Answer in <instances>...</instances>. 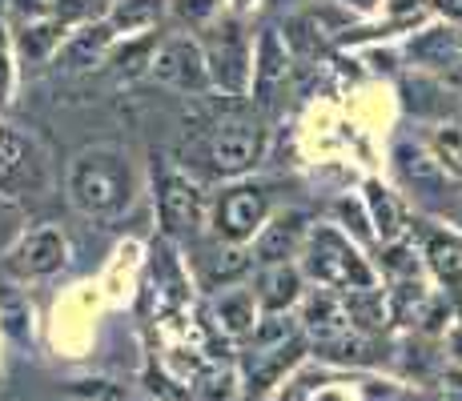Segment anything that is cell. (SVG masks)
I'll return each instance as SVG.
<instances>
[{"mask_svg":"<svg viewBox=\"0 0 462 401\" xmlns=\"http://www.w3.org/2000/svg\"><path fill=\"white\" fill-rule=\"evenodd\" d=\"M254 293H257V305H262L265 314H286V309L301 297V269L298 265H290V261L262 265Z\"/></svg>","mask_w":462,"mask_h":401,"instance_id":"obj_17","label":"cell"},{"mask_svg":"<svg viewBox=\"0 0 462 401\" xmlns=\"http://www.w3.org/2000/svg\"><path fill=\"white\" fill-rule=\"evenodd\" d=\"M44 153L32 137L16 132L13 124H0V197H24L44 189Z\"/></svg>","mask_w":462,"mask_h":401,"instance_id":"obj_8","label":"cell"},{"mask_svg":"<svg viewBox=\"0 0 462 401\" xmlns=\"http://www.w3.org/2000/svg\"><path fill=\"white\" fill-rule=\"evenodd\" d=\"M149 77H153L157 85L181 93V96H206L213 88L206 49H201V41L189 37V32H173V37H165L162 44H157Z\"/></svg>","mask_w":462,"mask_h":401,"instance_id":"obj_6","label":"cell"},{"mask_svg":"<svg viewBox=\"0 0 462 401\" xmlns=\"http://www.w3.org/2000/svg\"><path fill=\"white\" fill-rule=\"evenodd\" d=\"M301 353V337L294 342H282V345H254L250 358H245V373H250V389H270L278 381L282 369L298 361Z\"/></svg>","mask_w":462,"mask_h":401,"instance_id":"obj_21","label":"cell"},{"mask_svg":"<svg viewBox=\"0 0 462 401\" xmlns=\"http://www.w3.org/2000/svg\"><path fill=\"white\" fill-rule=\"evenodd\" d=\"M334 5L350 8V13H374V8L382 5V0H334Z\"/></svg>","mask_w":462,"mask_h":401,"instance_id":"obj_34","label":"cell"},{"mask_svg":"<svg viewBox=\"0 0 462 401\" xmlns=\"http://www.w3.org/2000/svg\"><path fill=\"white\" fill-rule=\"evenodd\" d=\"M60 5L65 0H21V13H29V21L32 16H57Z\"/></svg>","mask_w":462,"mask_h":401,"instance_id":"obj_32","label":"cell"},{"mask_svg":"<svg viewBox=\"0 0 462 401\" xmlns=\"http://www.w3.org/2000/svg\"><path fill=\"white\" fill-rule=\"evenodd\" d=\"M334 217H337V225L342 229H354V237H362V241H370L374 237V225H370V209H366V201H350V197H342L334 205Z\"/></svg>","mask_w":462,"mask_h":401,"instance_id":"obj_28","label":"cell"},{"mask_svg":"<svg viewBox=\"0 0 462 401\" xmlns=\"http://www.w3.org/2000/svg\"><path fill=\"white\" fill-rule=\"evenodd\" d=\"M301 273L314 278L326 289H374V269L370 261L354 249V241L337 225H310L306 249H301Z\"/></svg>","mask_w":462,"mask_h":401,"instance_id":"obj_3","label":"cell"},{"mask_svg":"<svg viewBox=\"0 0 462 401\" xmlns=\"http://www.w3.org/2000/svg\"><path fill=\"white\" fill-rule=\"evenodd\" d=\"M250 265H254V257L245 253L242 245L213 237L209 245L201 249V257H198V278H201V285H206L209 293H221V289H234V281L242 278Z\"/></svg>","mask_w":462,"mask_h":401,"instance_id":"obj_14","label":"cell"},{"mask_svg":"<svg viewBox=\"0 0 462 401\" xmlns=\"http://www.w3.org/2000/svg\"><path fill=\"white\" fill-rule=\"evenodd\" d=\"M346 309L358 329H382L386 325V301L378 289H350L346 293Z\"/></svg>","mask_w":462,"mask_h":401,"instance_id":"obj_25","label":"cell"},{"mask_svg":"<svg viewBox=\"0 0 462 401\" xmlns=\"http://www.w3.org/2000/svg\"><path fill=\"white\" fill-rule=\"evenodd\" d=\"M394 165H398V177L406 181V189H414V197L419 201H442V209H447L450 201V173L439 165V157L426 153L419 145H398L394 149Z\"/></svg>","mask_w":462,"mask_h":401,"instance_id":"obj_11","label":"cell"},{"mask_svg":"<svg viewBox=\"0 0 462 401\" xmlns=\"http://www.w3.org/2000/svg\"><path fill=\"white\" fill-rule=\"evenodd\" d=\"M173 8L189 24H209L213 13H217V0H173Z\"/></svg>","mask_w":462,"mask_h":401,"instance_id":"obj_30","label":"cell"},{"mask_svg":"<svg viewBox=\"0 0 462 401\" xmlns=\"http://www.w3.org/2000/svg\"><path fill=\"white\" fill-rule=\"evenodd\" d=\"M306 329L318 333V345L334 342V337H346L354 329L350 309H346V297H334L330 289H318L314 297L306 301Z\"/></svg>","mask_w":462,"mask_h":401,"instance_id":"obj_20","label":"cell"},{"mask_svg":"<svg viewBox=\"0 0 462 401\" xmlns=\"http://www.w3.org/2000/svg\"><path fill=\"white\" fill-rule=\"evenodd\" d=\"M0 317H5V329L16 337V342L29 337V305L16 297L13 285H0Z\"/></svg>","mask_w":462,"mask_h":401,"instance_id":"obj_27","label":"cell"},{"mask_svg":"<svg viewBox=\"0 0 462 401\" xmlns=\"http://www.w3.org/2000/svg\"><path fill=\"white\" fill-rule=\"evenodd\" d=\"M442 5V13H450L455 21H462V0H439Z\"/></svg>","mask_w":462,"mask_h":401,"instance_id":"obj_35","label":"cell"},{"mask_svg":"<svg viewBox=\"0 0 462 401\" xmlns=\"http://www.w3.org/2000/svg\"><path fill=\"white\" fill-rule=\"evenodd\" d=\"M169 5L173 0H109V24L121 32V37H137V32H149L165 21Z\"/></svg>","mask_w":462,"mask_h":401,"instance_id":"obj_22","label":"cell"},{"mask_svg":"<svg viewBox=\"0 0 462 401\" xmlns=\"http://www.w3.org/2000/svg\"><path fill=\"white\" fill-rule=\"evenodd\" d=\"M422 253L430 261L434 278L447 285L450 301L462 305V237L447 229H422Z\"/></svg>","mask_w":462,"mask_h":401,"instance_id":"obj_15","label":"cell"},{"mask_svg":"<svg viewBox=\"0 0 462 401\" xmlns=\"http://www.w3.org/2000/svg\"><path fill=\"white\" fill-rule=\"evenodd\" d=\"M430 149L450 177H462V124H442L430 137Z\"/></svg>","mask_w":462,"mask_h":401,"instance_id":"obj_26","label":"cell"},{"mask_svg":"<svg viewBox=\"0 0 462 401\" xmlns=\"http://www.w3.org/2000/svg\"><path fill=\"white\" fill-rule=\"evenodd\" d=\"M290 60H294V52H290V44H286V37H282V29H265L262 41H257V52H254V88H250V93H254L250 101L262 113H270L273 101L286 93Z\"/></svg>","mask_w":462,"mask_h":401,"instance_id":"obj_10","label":"cell"},{"mask_svg":"<svg viewBox=\"0 0 462 401\" xmlns=\"http://www.w3.org/2000/svg\"><path fill=\"white\" fill-rule=\"evenodd\" d=\"M213 314H217V321L226 325V333H250V329H257V293L221 289Z\"/></svg>","mask_w":462,"mask_h":401,"instance_id":"obj_23","label":"cell"},{"mask_svg":"<svg viewBox=\"0 0 462 401\" xmlns=\"http://www.w3.org/2000/svg\"><path fill=\"white\" fill-rule=\"evenodd\" d=\"M121 32L109 24V16H97V21H85L77 32H69V41L60 44L57 52V68H65V73H85V68L101 65L105 57L113 52V41H117Z\"/></svg>","mask_w":462,"mask_h":401,"instance_id":"obj_13","label":"cell"},{"mask_svg":"<svg viewBox=\"0 0 462 401\" xmlns=\"http://www.w3.org/2000/svg\"><path fill=\"white\" fill-rule=\"evenodd\" d=\"M157 41L153 32L149 37H125V44H121L117 52H113V65H117V73L125 77V80H133V77H149V65H153V52H157Z\"/></svg>","mask_w":462,"mask_h":401,"instance_id":"obj_24","label":"cell"},{"mask_svg":"<svg viewBox=\"0 0 462 401\" xmlns=\"http://www.w3.org/2000/svg\"><path fill=\"white\" fill-rule=\"evenodd\" d=\"M8 96H13V49H8V37L0 29V109L8 105Z\"/></svg>","mask_w":462,"mask_h":401,"instance_id":"obj_31","label":"cell"},{"mask_svg":"<svg viewBox=\"0 0 462 401\" xmlns=\"http://www.w3.org/2000/svg\"><path fill=\"white\" fill-rule=\"evenodd\" d=\"M69 261V241L57 225H37L29 229L13 249L5 253V269L21 281H32V278H49V273L65 269Z\"/></svg>","mask_w":462,"mask_h":401,"instance_id":"obj_9","label":"cell"},{"mask_svg":"<svg viewBox=\"0 0 462 401\" xmlns=\"http://www.w3.org/2000/svg\"><path fill=\"white\" fill-rule=\"evenodd\" d=\"M414 65L426 68H458L462 65V32L455 24H439V29H422L419 37L406 44Z\"/></svg>","mask_w":462,"mask_h":401,"instance_id":"obj_16","label":"cell"},{"mask_svg":"<svg viewBox=\"0 0 462 401\" xmlns=\"http://www.w3.org/2000/svg\"><path fill=\"white\" fill-rule=\"evenodd\" d=\"M206 65H209V80L221 96H250L254 88V44L250 32L237 16H221V21L206 24Z\"/></svg>","mask_w":462,"mask_h":401,"instance_id":"obj_4","label":"cell"},{"mask_svg":"<svg viewBox=\"0 0 462 401\" xmlns=\"http://www.w3.org/2000/svg\"><path fill=\"white\" fill-rule=\"evenodd\" d=\"M362 201H366V209H370L374 237L382 241V245H394V241L402 237V229H406V213H402V201H398V193H390L386 185L378 181V177H370Z\"/></svg>","mask_w":462,"mask_h":401,"instance_id":"obj_19","label":"cell"},{"mask_svg":"<svg viewBox=\"0 0 462 401\" xmlns=\"http://www.w3.org/2000/svg\"><path fill=\"white\" fill-rule=\"evenodd\" d=\"M273 217L270 189L257 181H229L226 189L213 193L209 201V229L213 237L245 245L265 229V221Z\"/></svg>","mask_w":462,"mask_h":401,"instance_id":"obj_5","label":"cell"},{"mask_svg":"<svg viewBox=\"0 0 462 401\" xmlns=\"http://www.w3.org/2000/svg\"><path fill=\"white\" fill-rule=\"evenodd\" d=\"M447 213H450V221H455V225H462V193H458V197L447 205Z\"/></svg>","mask_w":462,"mask_h":401,"instance_id":"obj_36","label":"cell"},{"mask_svg":"<svg viewBox=\"0 0 462 401\" xmlns=\"http://www.w3.org/2000/svg\"><path fill=\"white\" fill-rule=\"evenodd\" d=\"M265 5H270V8H294L298 0H265Z\"/></svg>","mask_w":462,"mask_h":401,"instance_id":"obj_37","label":"cell"},{"mask_svg":"<svg viewBox=\"0 0 462 401\" xmlns=\"http://www.w3.org/2000/svg\"><path fill=\"white\" fill-rule=\"evenodd\" d=\"M310 225H306V213L290 209V213H273L265 221V229L254 237V261L257 265H282L290 257H298L306 249Z\"/></svg>","mask_w":462,"mask_h":401,"instance_id":"obj_12","label":"cell"},{"mask_svg":"<svg viewBox=\"0 0 462 401\" xmlns=\"http://www.w3.org/2000/svg\"><path fill=\"white\" fill-rule=\"evenodd\" d=\"M185 137H189V153L181 165L193 169V177L242 181L265 157L270 129H265L262 109L250 105V96H221L185 117Z\"/></svg>","mask_w":462,"mask_h":401,"instance_id":"obj_1","label":"cell"},{"mask_svg":"<svg viewBox=\"0 0 462 401\" xmlns=\"http://www.w3.org/2000/svg\"><path fill=\"white\" fill-rule=\"evenodd\" d=\"M65 41H69V21H60V16H32L16 32V49H21L24 60H57Z\"/></svg>","mask_w":462,"mask_h":401,"instance_id":"obj_18","label":"cell"},{"mask_svg":"<svg viewBox=\"0 0 462 401\" xmlns=\"http://www.w3.org/2000/svg\"><path fill=\"white\" fill-rule=\"evenodd\" d=\"M442 389H447V397H458V401H462V373L450 369L447 378H442Z\"/></svg>","mask_w":462,"mask_h":401,"instance_id":"obj_33","label":"cell"},{"mask_svg":"<svg viewBox=\"0 0 462 401\" xmlns=\"http://www.w3.org/2000/svg\"><path fill=\"white\" fill-rule=\"evenodd\" d=\"M430 0H386V16L390 24H414L419 16H426Z\"/></svg>","mask_w":462,"mask_h":401,"instance_id":"obj_29","label":"cell"},{"mask_svg":"<svg viewBox=\"0 0 462 401\" xmlns=\"http://www.w3.org/2000/svg\"><path fill=\"white\" fill-rule=\"evenodd\" d=\"M157 221H162V233L173 241L198 237L201 221H209V205H206L198 177L165 169L162 181H157Z\"/></svg>","mask_w":462,"mask_h":401,"instance_id":"obj_7","label":"cell"},{"mask_svg":"<svg viewBox=\"0 0 462 401\" xmlns=\"http://www.w3.org/2000/svg\"><path fill=\"white\" fill-rule=\"evenodd\" d=\"M69 205L85 217H121L137 197V173L129 153L113 145H93L73 157L65 173Z\"/></svg>","mask_w":462,"mask_h":401,"instance_id":"obj_2","label":"cell"}]
</instances>
